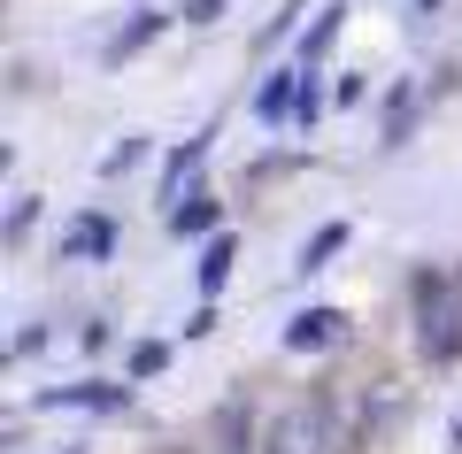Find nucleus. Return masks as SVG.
I'll return each instance as SVG.
<instances>
[{
  "mask_svg": "<svg viewBox=\"0 0 462 454\" xmlns=\"http://www.w3.org/2000/svg\"><path fill=\"white\" fill-rule=\"evenodd\" d=\"M409 309H416V355H424L431 370L462 362V270L424 262V270L409 277Z\"/></svg>",
  "mask_w": 462,
  "mask_h": 454,
  "instance_id": "nucleus-1",
  "label": "nucleus"
},
{
  "mask_svg": "<svg viewBox=\"0 0 462 454\" xmlns=\"http://www.w3.org/2000/svg\"><path fill=\"white\" fill-rule=\"evenodd\" d=\"M324 423H331V401H324V393H309V401H293L263 431V454H331L324 447Z\"/></svg>",
  "mask_w": 462,
  "mask_h": 454,
  "instance_id": "nucleus-2",
  "label": "nucleus"
},
{
  "mask_svg": "<svg viewBox=\"0 0 462 454\" xmlns=\"http://www.w3.org/2000/svg\"><path fill=\"white\" fill-rule=\"evenodd\" d=\"M116 255V216L108 208H78L54 239V262H108Z\"/></svg>",
  "mask_w": 462,
  "mask_h": 454,
  "instance_id": "nucleus-3",
  "label": "nucleus"
},
{
  "mask_svg": "<svg viewBox=\"0 0 462 454\" xmlns=\"http://www.w3.org/2000/svg\"><path fill=\"white\" fill-rule=\"evenodd\" d=\"M346 324H355L346 309H300L285 324V355H331V347H346Z\"/></svg>",
  "mask_w": 462,
  "mask_h": 454,
  "instance_id": "nucleus-4",
  "label": "nucleus"
},
{
  "mask_svg": "<svg viewBox=\"0 0 462 454\" xmlns=\"http://www.w3.org/2000/svg\"><path fill=\"white\" fill-rule=\"evenodd\" d=\"M39 408H78V416H124V408H132V385L85 377V385H54V393H39Z\"/></svg>",
  "mask_w": 462,
  "mask_h": 454,
  "instance_id": "nucleus-5",
  "label": "nucleus"
},
{
  "mask_svg": "<svg viewBox=\"0 0 462 454\" xmlns=\"http://www.w3.org/2000/svg\"><path fill=\"white\" fill-rule=\"evenodd\" d=\"M208 454H263V431H254V401L247 393H231L208 423Z\"/></svg>",
  "mask_w": 462,
  "mask_h": 454,
  "instance_id": "nucleus-6",
  "label": "nucleus"
},
{
  "mask_svg": "<svg viewBox=\"0 0 462 454\" xmlns=\"http://www.w3.org/2000/svg\"><path fill=\"white\" fill-rule=\"evenodd\" d=\"M300 85H309V69H270V78L254 85V116H263L270 131L293 124V116H300Z\"/></svg>",
  "mask_w": 462,
  "mask_h": 454,
  "instance_id": "nucleus-7",
  "label": "nucleus"
},
{
  "mask_svg": "<svg viewBox=\"0 0 462 454\" xmlns=\"http://www.w3.org/2000/svg\"><path fill=\"white\" fill-rule=\"evenodd\" d=\"M208 139H216V131H193V139L162 162V200H185V193H193V170H200V154H208Z\"/></svg>",
  "mask_w": 462,
  "mask_h": 454,
  "instance_id": "nucleus-8",
  "label": "nucleus"
},
{
  "mask_svg": "<svg viewBox=\"0 0 462 454\" xmlns=\"http://www.w3.org/2000/svg\"><path fill=\"white\" fill-rule=\"evenodd\" d=\"M346 246V216H331V224H316L309 239H300V255H293V270L300 277H316V270H331V255Z\"/></svg>",
  "mask_w": 462,
  "mask_h": 454,
  "instance_id": "nucleus-9",
  "label": "nucleus"
},
{
  "mask_svg": "<svg viewBox=\"0 0 462 454\" xmlns=\"http://www.w3.org/2000/svg\"><path fill=\"white\" fill-rule=\"evenodd\" d=\"M231 262H239V231H216V239L208 246H200V292H208V301H216V292H224V277H231Z\"/></svg>",
  "mask_w": 462,
  "mask_h": 454,
  "instance_id": "nucleus-10",
  "label": "nucleus"
},
{
  "mask_svg": "<svg viewBox=\"0 0 462 454\" xmlns=\"http://www.w3.org/2000/svg\"><path fill=\"white\" fill-rule=\"evenodd\" d=\"M216 216H224V208H216V193H200V185H193V193L170 208V231H178V239H200V231H224Z\"/></svg>",
  "mask_w": 462,
  "mask_h": 454,
  "instance_id": "nucleus-11",
  "label": "nucleus"
},
{
  "mask_svg": "<svg viewBox=\"0 0 462 454\" xmlns=\"http://www.w3.org/2000/svg\"><path fill=\"white\" fill-rule=\"evenodd\" d=\"M162 32H170V16H162V8H139V16L124 23V39L108 47V62H132V54L147 47V39H162Z\"/></svg>",
  "mask_w": 462,
  "mask_h": 454,
  "instance_id": "nucleus-12",
  "label": "nucleus"
},
{
  "mask_svg": "<svg viewBox=\"0 0 462 454\" xmlns=\"http://www.w3.org/2000/svg\"><path fill=\"white\" fill-rule=\"evenodd\" d=\"M339 23H346V0H324V8H316V23L300 32V62H316V54L339 39Z\"/></svg>",
  "mask_w": 462,
  "mask_h": 454,
  "instance_id": "nucleus-13",
  "label": "nucleus"
},
{
  "mask_svg": "<svg viewBox=\"0 0 462 454\" xmlns=\"http://www.w3.org/2000/svg\"><path fill=\"white\" fill-rule=\"evenodd\" d=\"M409 124H416V85H393V93H385V146L409 139Z\"/></svg>",
  "mask_w": 462,
  "mask_h": 454,
  "instance_id": "nucleus-14",
  "label": "nucleus"
},
{
  "mask_svg": "<svg viewBox=\"0 0 462 454\" xmlns=\"http://www.w3.org/2000/svg\"><path fill=\"white\" fill-rule=\"evenodd\" d=\"M162 370H170V347H162V339H139L132 362H124V377H132V385H139V377H162Z\"/></svg>",
  "mask_w": 462,
  "mask_h": 454,
  "instance_id": "nucleus-15",
  "label": "nucleus"
},
{
  "mask_svg": "<svg viewBox=\"0 0 462 454\" xmlns=\"http://www.w3.org/2000/svg\"><path fill=\"white\" fill-rule=\"evenodd\" d=\"M32 224H39V193H16V200H8V246H16Z\"/></svg>",
  "mask_w": 462,
  "mask_h": 454,
  "instance_id": "nucleus-16",
  "label": "nucleus"
},
{
  "mask_svg": "<svg viewBox=\"0 0 462 454\" xmlns=\"http://www.w3.org/2000/svg\"><path fill=\"white\" fill-rule=\"evenodd\" d=\"M363 93H370V85H363V78H355V69H346V78H339V85H331V108H355V100H363Z\"/></svg>",
  "mask_w": 462,
  "mask_h": 454,
  "instance_id": "nucleus-17",
  "label": "nucleus"
},
{
  "mask_svg": "<svg viewBox=\"0 0 462 454\" xmlns=\"http://www.w3.org/2000/svg\"><path fill=\"white\" fill-rule=\"evenodd\" d=\"M216 16H224V0H185V16H178V23H216Z\"/></svg>",
  "mask_w": 462,
  "mask_h": 454,
  "instance_id": "nucleus-18",
  "label": "nucleus"
},
{
  "mask_svg": "<svg viewBox=\"0 0 462 454\" xmlns=\"http://www.w3.org/2000/svg\"><path fill=\"white\" fill-rule=\"evenodd\" d=\"M447 447H455V454H462V416H455V423H447Z\"/></svg>",
  "mask_w": 462,
  "mask_h": 454,
  "instance_id": "nucleus-19",
  "label": "nucleus"
},
{
  "mask_svg": "<svg viewBox=\"0 0 462 454\" xmlns=\"http://www.w3.org/2000/svg\"><path fill=\"white\" fill-rule=\"evenodd\" d=\"M162 454H170V447H162Z\"/></svg>",
  "mask_w": 462,
  "mask_h": 454,
  "instance_id": "nucleus-20",
  "label": "nucleus"
}]
</instances>
